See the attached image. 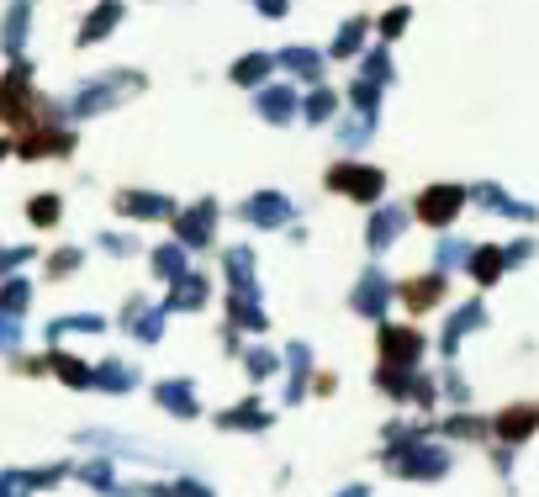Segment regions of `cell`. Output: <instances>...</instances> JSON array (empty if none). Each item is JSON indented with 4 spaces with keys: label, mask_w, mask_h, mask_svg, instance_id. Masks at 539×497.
<instances>
[{
    "label": "cell",
    "mask_w": 539,
    "mask_h": 497,
    "mask_svg": "<svg viewBox=\"0 0 539 497\" xmlns=\"http://www.w3.org/2000/svg\"><path fill=\"white\" fill-rule=\"evenodd\" d=\"M133 90H143V75H127V69H111V75H101V80H90V85H80V90H74L69 112H74V117H96V112H106V106L127 101Z\"/></svg>",
    "instance_id": "6da1fadb"
},
{
    "label": "cell",
    "mask_w": 539,
    "mask_h": 497,
    "mask_svg": "<svg viewBox=\"0 0 539 497\" xmlns=\"http://www.w3.org/2000/svg\"><path fill=\"white\" fill-rule=\"evenodd\" d=\"M323 186H328V191H344L349 201H365V207H370V201H376V196L386 191V175L376 170V164L339 159V164H333V170L323 175Z\"/></svg>",
    "instance_id": "7a4b0ae2"
},
{
    "label": "cell",
    "mask_w": 539,
    "mask_h": 497,
    "mask_svg": "<svg viewBox=\"0 0 539 497\" xmlns=\"http://www.w3.org/2000/svg\"><path fill=\"white\" fill-rule=\"evenodd\" d=\"M0 117L11 127L37 122V96H32V64H16L6 80H0Z\"/></svg>",
    "instance_id": "3957f363"
},
{
    "label": "cell",
    "mask_w": 539,
    "mask_h": 497,
    "mask_svg": "<svg viewBox=\"0 0 539 497\" xmlns=\"http://www.w3.org/2000/svg\"><path fill=\"white\" fill-rule=\"evenodd\" d=\"M212 228H217V207H212V201H196L191 212H175V244H185V249H207Z\"/></svg>",
    "instance_id": "277c9868"
},
{
    "label": "cell",
    "mask_w": 539,
    "mask_h": 497,
    "mask_svg": "<svg viewBox=\"0 0 539 497\" xmlns=\"http://www.w3.org/2000/svg\"><path fill=\"white\" fill-rule=\"evenodd\" d=\"M117 212L122 217H138V223H175V201L170 196H154V191H122L117 196Z\"/></svg>",
    "instance_id": "5b68a950"
},
{
    "label": "cell",
    "mask_w": 539,
    "mask_h": 497,
    "mask_svg": "<svg viewBox=\"0 0 539 497\" xmlns=\"http://www.w3.org/2000/svg\"><path fill=\"white\" fill-rule=\"evenodd\" d=\"M291 212H296V201H286L281 191H259L244 201V223H254V228H286Z\"/></svg>",
    "instance_id": "8992f818"
},
{
    "label": "cell",
    "mask_w": 539,
    "mask_h": 497,
    "mask_svg": "<svg viewBox=\"0 0 539 497\" xmlns=\"http://www.w3.org/2000/svg\"><path fill=\"white\" fill-rule=\"evenodd\" d=\"M69 149H74L69 127H43V122H37L27 138H16V154H22V159H48V154H69Z\"/></svg>",
    "instance_id": "52a82bcc"
},
{
    "label": "cell",
    "mask_w": 539,
    "mask_h": 497,
    "mask_svg": "<svg viewBox=\"0 0 539 497\" xmlns=\"http://www.w3.org/2000/svg\"><path fill=\"white\" fill-rule=\"evenodd\" d=\"M254 112L265 117V122H291L296 112H302V101H296V85H270V90H259L254 96Z\"/></svg>",
    "instance_id": "ba28073f"
},
{
    "label": "cell",
    "mask_w": 539,
    "mask_h": 497,
    "mask_svg": "<svg viewBox=\"0 0 539 497\" xmlns=\"http://www.w3.org/2000/svg\"><path fill=\"white\" fill-rule=\"evenodd\" d=\"M381 355H386V365H413V360L423 355V339L413 334V328L381 323Z\"/></svg>",
    "instance_id": "9c48e42d"
},
{
    "label": "cell",
    "mask_w": 539,
    "mask_h": 497,
    "mask_svg": "<svg viewBox=\"0 0 539 497\" xmlns=\"http://www.w3.org/2000/svg\"><path fill=\"white\" fill-rule=\"evenodd\" d=\"M460 201H466V191H455V186H434V191H423L418 196V217L423 223H450V217L460 212Z\"/></svg>",
    "instance_id": "30bf717a"
},
{
    "label": "cell",
    "mask_w": 539,
    "mask_h": 497,
    "mask_svg": "<svg viewBox=\"0 0 539 497\" xmlns=\"http://www.w3.org/2000/svg\"><path fill=\"white\" fill-rule=\"evenodd\" d=\"M164 318H170V312H164V307L148 312V302H143V297H127V307H122V323L133 328V334H138L143 344H154V339L164 334Z\"/></svg>",
    "instance_id": "8fae6325"
},
{
    "label": "cell",
    "mask_w": 539,
    "mask_h": 497,
    "mask_svg": "<svg viewBox=\"0 0 539 497\" xmlns=\"http://www.w3.org/2000/svg\"><path fill=\"white\" fill-rule=\"evenodd\" d=\"M207 297H212L207 275H180L175 291L164 297V312H196V307H207Z\"/></svg>",
    "instance_id": "7c38bea8"
},
{
    "label": "cell",
    "mask_w": 539,
    "mask_h": 497,
    "mask_svg": "<svg viewBox=\"0 0 539 497\" xmlns=\"http://www.w3.org/2000/svg\"><path fill=\"white\" fill-rule=\"evenodd\" d=\"M154 397H159V408H170L175 418H196V413H201V402H196V386H191V381H159V386H154Z\"/></svg>",
    "instance_id": "4fadbf2b"
},
{
    "label": "cell",
    "mask_w": 539,
    "mask_h": 497,
    "mask_svg": "<svg viewBox=\"0 0 539 497\" xmlns=\"http://www.w3.org/2000/svg\"><path fill=\"white\" fill-rule=\"evenodd\" d=\"M386 297H392V291H386V281H381L376 270H370V275H360V286H355V297H349V307H355L360 318H381Z\"/></svg>",
    "instance_id": "5bb4252c"
},
{
    "label": "cell",
    "mask_w": 539,
    "mask_h": 497,
    "mask_svg": "<svg viewBox=\"0 0 539 497\" xmlns=\"http://www.w3.org/2000/svg\"><path fill=\"white\" fill-rule=\"evenodd\" d=\"M222 265H228V286H233V291H249V297H254V291H259V286H254V270H259V265H254V249L238 244V249L222 254Z\"/></svg>",
    "instance_id": "9a60e30c"
},
{
    "label": "cell",
    "mask_w": 539,
    "mask_h": 497,
    "mask_svg": "<svg viewBox=\"0 0 539 497\" xmlns=\"http://www.w3.org/2000/svg\"><path fill=\"white\" fill-rule=\"evenodd\" d=\"M228 318H233V328H238V334H265V312H259V302L249 297V291H233V297H228Z\"/></svg>",
    "instance_id": "2e32d148"
},
{
    "label": "cell",
    "mask_w": 539,
    "mask_h": 497,
    "mask_svg": "<svg viewBox=\"0 0 539 497\" xmlns=\"http://www.w3.org/2000/svg\"><path fill=\"white\" fill-rule=\"evenodd\" d=\"M402 223H407V217H402L397 207H381L376 217H370V228H365V244H370V249H392L397 233H402Z\"/></svg>",
    "instance_id": "e0dca14e"
},
{
    "label": "cell",
    "mask_w": 539,
    "mask_h": 497,
    "mask_svg": "<svg viewBox=\"0 0 539 497\" xmlns=\"http://www.w3.org/2000/svg\"><path fill=\"white\" fill-rule=\"evenodd\" d=\"M27 22H32V6H27V0H16V6L6 11V27H0V43H6V53H11V59H22Z\"/></svg>",
    "instance_id": "ac0fdd59"
},
{
    "label": "cell",
    "mask_w": 539,
    "mask_h": 497,
    "mask_svg": "<svg viewBox=\"0 0 539 497\" xmlns=\"http://www.w3.org/2000/svg\"><path fill=\"white\" fill-rule=\"evenodd\" d=\"M217 429H270V413H265V402H238V408L228 413H217Z\"/></svg>",
    "instance_id": "d6986e66"
},
{
    "label": "cell",
    "mask_w": 539,
    "mask_h": 497,
    "mask_svg": "<svg viewBox=\"0 0 539 497\" xmlns=\"http://www.w3.org/2000/svg\"><path fill=\"white\" fill-rule=\"evenodd\" d=\"M90 386H101V392H133V386H138V365L106 360V365H96V381H90Z\"/></svg>",
    "instance_id": "ffe728a7"
},
{
    "label": "cell",
    "mask_w": 539,
    "mask_h": 497,
    "mask_svg": "<svg viewBox=\"0 0 539 497\" xmlns=\"http://www.w3.org/2000/svg\"><path fill=\"white\" fill-rule=\"evenodd\" d=\"M281 64L291 69L296 80H307V85H318V80H323V53H312V48H286V53H281Z\"/></svg>",
    "instance_id": "44dd1931"
},
{
    "label": "cell",
    "mask_w": 539,
    "mask_h": 497,
    "mask_svg": "<svg viewBox=\"0 0 539 497\" xmlns=\"http://www.w3.org/2000/svg\"><path fill=\"white\" fill-rule=\"evenodd\" d=\"M122 22V6L117 0H101L96 6V16H90V22L80 27V43H101V38H111V27Z\"/></svg>",
    "instance_id": "7402d4cb"
},
{
    "label": "cell",
    "mask_w": 539,
    "mask_h": 497,
    "mask_svg": "<svg viewBox=\"0 0 539 497\" xmlns=\"http://www.w3.org/2000/svg\"><path fill=\"white\" fill-rule=\"evenodd\" d=\"M64 334H106V318H101V312H74V318H53V323H48V339H64Z\"/></svg>",
    "instance_id": "603a6c76"
},
{
    "label": "cell",
    "mask_w": 539,
    "mask_h": 497,
    "mask_svg": "<svg viewBox=\"0 0 539 497\" xmlns=\"http://www.w3.org/2000/svg\"><path fill=\"white\" fill-rule=\"evenodd\" d=\"M439 297H444V281H439V275H418V281H407V286H402V302H407V307H418V312H423V307H434Z\"/></svg>",
    "instance_id": "cb8c5ba5"
},
{
    "label": "cell",
    "mask_w": 539,
    "mask_h": 497,
    "mask_svg": "<svg viewBox=\"0 0 539 497\" xmlns=\"http://www.w3.org/2000/svg\"><path fill=\"white\" fill-rule=\"evenodd\" d=\"M307 376H312V349H307V344H291V381H286V402H302Z\"/></svg>",
    "instance_id": "d4e9b609"
},
{
    "label": "cell",
    "mask_w": 539,
    "mask_h": 497,
    "mask_svg": "<svg viewBox=\"0 0 539 497\" xmlns=\"http://www.w3.org/2000/svg\"><path fill=\"white\" fill-rule=\"evenodd\" d=\"M48 365L59 371V381H64V386H90V381H96V365L74 360V355H64V349H59V355H48Z\"/></svg>",
    "instance_id": "484cf974"
},
{
    "label": "cell",
    "mask_w": 539,
    "mask_h": 497,
    "mask_svg": "<svg viewBox=\"0 0 539 497\" xmlns=\"http://www.w3.org/2000/svg\"><path fill=\"white\" fill-rule=\"evenodd\" d=\"M154 275H159V281H180V275H191V270H185V244H159L154 249Z\"/></svg>",
    "instance_id": "4316f807"
},
{
    "label": "cell",
    "mask_w": 539,
    "mask_h": 497,
    "mask_svg": "<svg viewBox=\"0 0 539 497\" xmlns=\"http://www.w3.org/2000/svg\"><path fill=\"white\" fill-rule=\"evenodd\" d=\"M27 302H32V286L22 281V275L0 281V312H6V318H22V312H27Z\"/></svg>",
    "instance_id": "83f0119b"
},
{
    "label": "cell",
    "mask_w": 539,
    "mask_h": 497,
    "mask_svg": "<svg viewBox=\"0 0 539 497\" xmlns=\"http://www.w3.org/2000/svg\"><path fill=\"white\" fill-rule=\"evenodd\" d=\"M270 69H275L270 53H249V59H238V64H233V80H238V85H265Z\"/></svg>",
    "instance_id": "f1b7e54d"
},
{
    "label": "cell",
    "mask_w": 539,
    "mask_h": 497,
    "mask_svg": "<svg viewBox=\"0 0 539 497\" xmlns=\"http://www.w3.org/2000/svg\"><path fill=\"white\" fill-rule=\"evenodd\" d=\"M360 43H365V22L355 16V22H344V27H339V38H333V59H355Z\"/></svg>",
    "instance_id": "f546056e"
},
{
    "label": "cell",
    "mask_w": 539,
    "mask_h": 497,
    "mask_svg": "<svg viewBox=\"0 0 539 497\" xmlns=\"http://www.w3.org/2000/svg\"><path fill=\"white\" fill-rule=\"evenodd\" d=\"M333 112H339V96H333V90H323V85L302 101V117H307V122H328Z\"/></svg>",
    "instance_id": "4dcf8cb0"
},
{
    "label": "cell",
    "mask_w": 539,
    "mask_h": 497,
    "mask_svg": "<svg viewBox=\"0 0 539 497\" xmlns=\"http://www.w3.org/2000/svg\"><path fill=\"white\" fill-rule=\"evenodd\" d=\"M27 217H32L37 228H53V223L64 217V207H59V196H32V201H27Z\"/></svg>",
    "instance_id": "1f68e13d"
},
{
    "label": "cell",
    "mask_w": 539,
    "mask_h": 497,
    "mask_svg": "<svg viewBox=\"0 0 539 497\" xmlns=\"http://www.w3.org/2000/svg\"><path fill=\"white\" fill-rule=\"evenodd\" d=\"M80 482H85V487H96V492H111V460H106V455L85 460V466H80Z\"/></svg>",
    "instance_id": "d6a6232c"
},
{
    "label": "cell",
    "mask_w": 539,
    "mask_h": 497,
    "mask_svg": "<svg viewBox=\"0 0 539 497\" xmlns=\"http://www.w3.org/2000/svg\"><path fill=\"white\" fill-rule=\"evenodd\" d=\"M349 101H355V112H365V117H376V85H370V80H355V85H349Z\"/></svg>",
    "instance_id": "836d02e7"
},
{
    "label": "cell",
    "mask_w": 539,
    "mask_h": 497,
    "mask_svg": "<svg viewBox=\"0 0 539 497\" xmlns=\"http://www.w3.org/2000/svg\"><path fill=\"white\" fill-rule=\"evenodd\" d=\"M244 371H249L254 381L275 376V355H270V349H249V355H244Z\"/></svg>",
    "instance_id": "e575fe53"
},
{
    "label": "cell",
    "mask_w": 539,
    "mask_h": 497,
    "mask_svg": "<svg viewBox=\"0 0 539 497\" xmlns=\"http://www.w3.org/2000/svg\"><path fill=\"white\" fill-rule=\"evenodd\" d=\"M148 497H212V487H201V482H170V487H148Z\"/></svg>",
    "instance_id": "d590c367"
},
{
    "label": "cell",
    "mask_w": 539,
    "mask_h": 497,
    "mask_svg": "<svg viewBox=\"0 0 539 497\" xmlns=\"http://www.w3.org/2000/svg\"><path fill=\"white\" fill-rule=\"evenodd\" d=\"M27 492H32L27 471H0V497H27Z\"/></svg>",
    "instance_id": "8d00e7d4"
},
{
    "label": "cell",
    "mask_w": 539,
    "mask_h": 497,
    "mask_svg": "<svg viewBox=\"0 0 539 497\" xmlns=\"http://www.w3.org/2000/svg\"><path fill=\"white\" fill-rule=\"evenodd\" d=\"M370 122H376V117H365V112H355V122H344L339 127V143H349V149H355V143L370 133Z\"/></svg>",
    "instance_id": "74e56055"
},
{
    "label": "cell",
    "mask_w": 539,
    "mask_h": 497,
    "mask_svg": "<svg viewBox=\"0 0 539 497\" xmlns=\"http://www.w3.org/2000/svg\"><path fill=\"white\" fill-rule=\"evenodd\" d=\"M360 80H370V85H386V80H392V64H386V53H370Z\"/></svg>",
    "instance_id": "f35d334b"
},
{
    "label": "cell",
    "mask_w": 539,
    "mask_h": 497,
    "mask_svg": "<svg viewBox=\"0 0 539 497\" xmlns=\"http://www.w3.org/2000/svg\"><path fill=\"white\" fill-rule=\"evenodd\" d=\"M80 260H85V249H59V254L48 260V275H69V270L80 265Z\"/></svg>",
    "instance_id": "ab89813d"
},
{
    "label": "cell",
    "mask_w": 539,
    "mask_h": 497,
    "mask_svg": "<svg viewBox=\"0 0 539 497\" xmlns=\"http://www.w3.org/2000/svg\"><path fill=\"white\" fill-rule=\"evenodd\" d=\"M16 344H22V328H16L6 312H0V355H16Z\"/></svg>",
    "instance_id": "60d3db41"
},
{
    "label": "cell",
    "mask_w": 539,
    "mask_h": 497,
    "mask_svg": "<svg viewBox=\"0 0 539 497\" xmlns=\"http://www.w3.org/2000/svg\"><path fill=\"white\" fill-rule=\"evenodd\" d=\"M101 244H106V254H117V260H122V254H138V238L133 233H127V238L122 233H106Z\"/></svg>",
    "instance_id": "b9f144b4"
},
{
    "label": "cell",
    "mask_w": 539,
    "mask_h": 497,
    "mask_svg": "<svg viewBox=\"0 0 539 497\" xmlns=\"http://www.w3.org/2000/svg\"><path fill=\"white\" fill-rule=\"evenodd\" d=\"M407 27V11L397 6V11H386V22H381V38H397V32Z\"/></svg>",
    "instance_id": "7bdbcfd3"
},
{
    "label": "cell",
    "mask_w": 539,
    "mask_h": 497,
    "mask_svg": "<svg viewBox=\"0 0 539 497\" xmlns=\"http://www.w3.org/2000/svg\"><path fill=\"white\" fill-rule=\"evenodd\" d=\"M259 11H265V16H286V0H259Z\"/></svg>",
    "instance_id": "ee69618b"
},
{
    "label": "cell",
    "mask_w": 539,
    "mask_h": 497,
    "mask_svg": "<svg viewBox=\"0 0 539 497\" xmlns=\"http://www.w3.org/2000/svg\"><path fill=\"white\" fill-rule=\"evenodd\" d=\"M339 497H370V492H365V487H344Z\"/></svg>",
    "instance_id": "f6af8a7d"
}]
</instances>
